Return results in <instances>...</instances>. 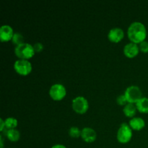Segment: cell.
<instances>
[{"label":"cell","mask_w":148,"mask_h":148,"mask_svg":"<svg viewBox=\"0 0 148 148\" xmlns=\"http://www.w3.org/2000/svg\"><path fill=\"white\" fill-rule=\"evenodd\" d=\"M127 102L131 103H136L142 98V91L137 85H131L126 89L124 92Z\"/></svg>","instance_id":"cell-4"},{"label":"cell","mask_w":148,"mask_h":148,"mask_svg":"<svg viewBox=\"0 0 148 148\" xmlns=\"http://www.w3.org/2000/svg\"><path fill=\"white\" fill-rule=\"evenodd\" d=\"M89 107L88 101L85 97L77 96L72 100V108L78 114H84Z\"/></svg>","instance_id":"cell-7"},{"label":"cell","mask_w":148,"mask_h":148,"mask_svg":"<svg viewBox=\"0 0 148 148\" xmlns=\"http://www.w3.org/2000/svg\"><path fill=\"white\" fill-rule=\"evenodd\" d=\"M5 122L6 128L10 130V129H15L17 126V120L13 117H8L4 120Z\"/></svg>","instance_id":"cell-16"},{"label":"cell","mask_w":148,"mask_h":148,"mask_svg":"<svg viewBox=\"0 0 148 148\" xmlns=\"http://www.w3.org/2000/svg\"><path fill=\"white\" fill-rule=\"evenodd\" d=\"M66 90L62 84L56 83L51 86L49 89V95L51 98L55 101H61L65 97Z\"/></svg>","instance_id":"cell-5"},{"label":"cell","mask_w":148,"mask_h":148,"mask_svg":"<svg viewBox=\"0 0 148 148\" xmlns=\"http://www.w3.org/2000/svg\"><path fill=\"white\" fill-rule=\"evenodd\" d=\"M0 143H1V148H3V147H4V143H3V138L2 137H0Z\"/></svg>","instance_id":"cell-24"},{"label":"cell","mask_w":148,"mask_h":148,"mask_svg":"<svg viewBox=\"0 0 148 148\" xmlns=\"http://www.w3.org/2000/svg\"><path fill=\"white\" fill-rule=\"evenodd\" d=\"M116 137L119 143H128L132 137V129L127 123H122L117 132Z\"/></svg>","instance_id":"cell-3"},{"label":"cell","mask_w":148,"mask_h":148,"mask_svg":"<svg viewBox=\"0 0 148 148\" xmlns=\"http://www.w3.org/2000/svg\"><path fill=\"white\" fill-rule=\"evenodd\" d=\"M116 102L119 105L125 106L126 104H127V98H126L125 95H124V94H123V95H119L116 98Z\"/></svg>","instance_id":"cell-20"},{"label":"cell","mask_w":148,"mask_h":148,"mask_svg":"<svg viewBox=\"0 0 148 148\" xmlns=\"http://www.w3.org/2000/svg\"><path fill=\"white\" fill-rule=\"evenodd\" d=\"M33 49H34L35 52H40L43 51V43H40V42H37V43H35L34 45H33Z\"/></svg>","instance_id":"cell-21"},{"label":"cell","mask_w":148,"mask_h":148,"mask_svg":"<svg viewBox=\"0 0 148 148\" xmlns=\"http://www.w3.org/2000/svg\"><path fill=\"white\" fill-rule=\"evenodd\" d=\"M14 69L21 75H27L32 71V64L26 59H17L14 63Z\"/></svg>","instance_id":"cell-6"},{"label":"cell","mask_w":148,"mask_h":148,"mask_svg":"<svg viewBox=\"0 0 148 148\" xmlns=\"http://www.w3.org/2000/svg\"><path fill=\"white\" fill-rule=\"evenodd\" d=\"M5 135L7 136V137L10 141L16 142L20 139V133L16 129H10V130H7Z\"/></svg>","instance_id":"cell-15"},{"label":"cell","mask_w":148,"mask_h":148,"mask_svg":"<svg viewBox=\"0 0 148 148\" xmlns=\"http://www.w3.org/2000/svg\"><path fill=\"white\" fill-rule=\"evenodd\" d=\"M127 35L132 42L140 43L143 40H145L147 37V30L143 23L135 21L132 23L129 26Z\"/></svg>","instance_id":"cell-1"},{"label":"cell","mask_w":148,"mask_h":148,"mask_svg":"<svg viewBox=\"0 0 148 148\" xmlns=\"http://www.w3.org/2000/svg\"><path fill=\"white\" fill-rule=\"evenodd\" d=\"M139 49L143 53H147L148 52V41L143 40L141 43H139Z\"/></svg>","instance_id":"cell-19"},{"label":"cell","mask_w":148,"mask_h":148,"mask_svg":"<svg viewBox=\"0 0 148 148\" xmlns=\"http://www.w3.org/2000/svg\"><path fill=\"white\" fill-rule=\"evenodd\" d=\"M139 46H137V43L130 42L124 46V53L126 56L129 58H133L137 56L139 53Z\"/></svg>","instance_id":"cell-11"},{"label":"cell","mask_w":148,"mask_h":148,"mask_svg":"<svg viewBox=\"0 0 148 148\" xmlns=\"http://www.w3.org/2000/svg\"><path fill=\"white\" fill-rule=\"evenodd\" d=\"M129 125L132 130H141L145 126V120L141 117H133L130 119Z\"/></svg>","instance_id":"cell-12"},{"label":"cell","mask_w":148,"mask_h":148,"mask_svg":"<svg viewBox=\"0 0 148 148\" xmlns=\"http://www.w3.org/2000/svg\"><path fill=\"white\" fill-rule=\"evenodd\" d=\"M12 41L13 42V43L16 45V46H18V45L22 44V43H24V38H23V35L20 33H14L13 35V37L12 38Z\"/></svg>","instance_id":"cell-17"},{"label":"cell","mask_w":148,"mask_h":148,"mask_svg":"<svg viewBox=\"0 0 148 148\" xmlns=\"http://www.w3.org/2000/svg\"><path fill=\"white\" fill-rule=\"evenodd\" d=\"M14 33L12 27L9 25H3L0 27V39L2 42L12 40Z\"/></svg>","instance_id":"cell-9"},{"label":"cell","mask_w":148,"mask_h":148,"mask_svg":"<svg viewBox=\"0 0 148 148\" xmlns=\"http://www.w3.org/2000/svg\"><path fill=\"white\" fill-rule=\"evenodd\" d=\"M14 53L20 59H27L33 57L35 54V51L33 45L28 43H23L16 46Z\"/></svg>","instance_id":"cell-2"},{"label":"cell","mask_w":148,"mask_h":148,"mask_svg":"<svg viewBox=\"0 0 148 148\" xmlns=\"http://www.w3.org/2000/svg\"><path fill=\"white\" fill-rule=\"evenodd\" d=\"M81 137L84 141L87 143H92L96 139V132L90 127H84L81 130Z\"/></svg>","instance_id":"cell-10"},{"label":"cell","mask_w":148,"mask_h":148,"mask_svg":"<svg viewBox=\"0 0 148 148\" xmlns=\"http://www.w3.org/2000/svg\"><path fill=\"white\" fill-rule=\"evenodd\" d=\"M69 134L72 137H79L81 135V130L77 127H72L69 130Z\"/></svg>","instance_id":"cell-18"},{"label":"cell","mask_w":148,"mask_h":148,"mask_svg":"<svg viewBox=\"0 0 148 148\" xmlns=\"http://www.w3.org/2000/svg\"><path fill=\"white\" fill-rule=\"evenodd\" d=\"M0 124H1V126H0V131L3 132L4 129L6 128V126H5V122H4V121L2 119H0Z\"/></svg>","instance_id":"cell-22"},{"label":"cell","mask_w":148,"mask_h":148,"mask_svg":"<svg viewBox=\"0 0 148 148\" xmlns=\"http://www.w3.org/2000/svg\"><path fill=\"white\" fill-rule=\"evenodd\" d=\"M124 32L121 27H113L108 31V38L109 40L114 43H118L124 38Z\"/></svg>","instance_id":"cell-8"},{"label":"cell","mask_w":148,"mask_h":148,"mask_svg":"<svg viewBox=\"0 0 148 148\" xmlns=\"http://www.w3.org/2000/svg\"><path fill=\"white\" fill-rule=\"evenodd\" d=\"M137 110V108L136 107V105H134V103H128L126 104L123 108V111H124L126 116L132 117V118L136 114Z\"/></svg>","instance_id":"cell-14"},{"label":"cell","mask_w":148,"mask_h":148,"mask_svg":"<svg viewBox=\"0 0 148 148\" xmlns=\"http://www.w3.org/2000/svg\"><path fill=\"white\" fill-rule=\"evenodd\" d=\"M51 148H67L66 147H65L64 145L62 144H56L54 145H53L51 147Z\"/></svg>","instance_id":"cell-23"},{"label":"cell","mask_w":148,"mask_h":148,"mask_svg":"<svg viewBox=\"0 0 148 148\" xmlns=\"http://www.w3.org/2000/svg\"><path fill=\"white\" fill-rule=\"evenodd\" d=\"M137 110L140 112L147 114L148 113V98L142 97L135 103Z\"/></svg>","instance_id":"cell-13"}]
</instances>
